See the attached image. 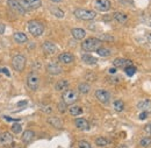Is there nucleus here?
Instances as JSON below:
<instances>
[{
    "label": "nucleus",
    "instance_id": "obj_1",
    "mask_svg": "<svg viewBox=\"0 0 151 148\" xmlns=\"http://www.w3.org/2000/svg\"><path fill=\"white\" fill-rule=\"evenodd\" d=\"M27 28L33 36H41L44 32V26L37 20H30L27 23Z\"/></svg>",
    "mask_w": 151,
    "mask_h": 148
},
{
    "label": "nucleus",
    "instance_id": "obj_2",
    "mask_svg": "<svg viewBox=\"0 0 151 148\" xmlns=\"http://www.w3.org/2000/svg\"><path fill=\"white\" fill-rule=\"evenodd\" d=\"M100 46H101V41H99L95 37H91V38H86L81 43V49L84 52L92 53V52H96V49L100 48Z\"/></svg>",
    "mask_w": 151,
    "mask_h": 148
},
{
    "label": "nucleus",
    "instance_id": "obj_3",
    "mask_svg": "<svg viewBox=\"0 0 151 148\" xmlns=\"http://www.w3.org/2000/svg\"><path fill=\"white\" fill-rule=\"evenodd\" d=\"M76 18L80 19V20H85V21H90V20H94L96 17V13L94 11H90V9H84V8H77L75 11Z\"/></svg>",
    "mask_w": 151,
    "mask_h": 148
},
{
    "label": "nucleus",
    "instance_id": "obj_4",
    "mask_svg": "<svg viewBox=\"0 0 151 148\" xmlns=\"http://www.w3.org/2000/svg\"><path fill=\"white\" fill-rule=\"evenodd\" d=\"M79 96L78 92H76L75 90H65L62 94V100L66 104V105H72L78 100Z\"/></svg>",
    "mask_w": 151,
    "mask_h": 148
},
{
    "label": "nucleus",
    "instance_id": "obj_5",
    "mask_svg": "<svg viewBox=\"0 0 151 148\" xmlns=\"http://www.w3.org/2000/svg\"><path fill=\"white\" fill-rule=\"evenodd\" d=\"M26 56L22 54H18L13 57L12 59V67L14 68V70L17 71H22L26 67Z\"/></svg>",
    "mask_w": 151,
    "mask_h": 148
},
{
    "label": "nucleus",
    "instance_id": "obj_6",
    "mask_svg": "<svg viewBox=\"0 0 151 148\" xmlns=\"http://www.w3.org/2000/svg\"><path fill=\"white\" fill-rule=\"evenodd\" d=\"M27 85L30 90H37L40 86V77L36 73H29V75L27 76Z\"/></svg>",
    "mask_w": 151,
    "mask_h": 148
},
{
    "label": "nucleus",
    "instance_id": "obj_7",
    "mask_svg": "<svg viewBox=\"0 0 151 148\" xmlns=\"http://www.w3.org/2000/svg\"><path fill=\"white\" fill-rule=\"evenodd\" d=\"M95 98L100 103H102V104H108L109 100H111V93L108 92L107 90L100 89V90H96L95 91Z\"/></svg>",
    "mask_w": 151,
    "mask_h": 148
},
{
    "label": "nucleus",
    "instance_id": "obj_8",
    "mask_svg": "<svg viewBox=\"0 0 151 148\" xmlns=\"http://www.w3.org/2000/svg\"><path fill=\"white\" fill-rule=\"evenodd\" d=\"M94 8L99 12H107L111 9V1L109 0H95Z\"/></svg>",
    "mask_w": 151,
    "mask_h": 148
},
{
    "label": "nucleus",
    "instance_id": "obj_9",
    "mask_svg": "<svg viewBox=\"0 0 151 148\" xmlns=\"http://www.w3.org/2000/svg\"><path fill=\"white\" fill-rule=\"evenodd\" d=\"M7 6L11 8V9H13L14 12H17V13H19V14H24L26 13V11L22 8V6L20 5L19 0H7Z\"/></svg>",
    "mask_w": 151,
    "mask_h": 148
},
{
    "label": "nucleus",
    "instance_id": "obj_10",
    "mask_svg": "<svg viewBox=\"0 0 151 148\" xmlns=\"http://www.w3.org/2000/svg\"><path fill=\"white\" fill-rule=\"evenodd\" d=\"M42 49L43 52L47 54V55H54L55 53L57 52V47L55 43L50 42V41H45L42 46Z\"/></svg>",
    "mask_w": 151,
    "mask_h": 148
},
{
    "label": "nucleus",
    "instance_id": "obj_11",
    "mask_svg": "<svg viewBox=\"0 0 151 148\" xmlns=\"http://www.w3.org/2000/svg\"><path fill=\"white\" fill-rule=\"evenodd\" d=\"M75 125L78 130L80 131H88L90 130V124L86 119L84 118H77L75 120Z\"/></svg>",
    "mask_w": 151,
    "mask_h": 148
},
{
    "label": "nucleus",
    "instance_id": "obj_12",
    "mask_svg": "<svg viewBox=\"0 0 151 148\" xmlns=\"http://www.w3.org/2000/svg\"><path fill=\"white\" fill-rule=\"evenodd\" d=\"M113 65L114 68H127V67H130L132 65V62L129 59H126V58H115L113 61Z\"/></svg>",
    "mask_w": 151,
    "mask_h": 148
},
{
    "label": "nucleus",
    "instance_id": "obj_13",
    "mask_svg": "<svg viewBox=\"0 0 151 148\" xmlns=\"http://www.w3.org/2000/svg\"><path fill=\"white\" fill-rule=\"evenodd\" d=\"M47 71L52 76H57V75L62 74V68L57 63H49L47 65Z\"/></svg>",
    "mask_w": 151,
    "mask_h": 148
},
{
    "label": "nucleus",
    "instance_id": "obj_14",
    "mask_svg": "<svg viewBox=\"0 0 151 148\" xmlns=\"http://www.w3.org/2000/svg\"><path fill=\"white\" fill-rule=\"evenodd\" d=\"M58 59H59V62H62L64 64H70L75 61V56L71 53H63L58 56Z\"/></svg>",
    "mask_w": 151,
    "mask_h": 148
},
{
    "label": "nucleus",
    "instance_id": "obj_15",
    "mask_svg": "<svg viewBox=\"0 0 151 148\" xmlns=\"http://www.w3.org/2000/svg\"><path fill=\"white\" fill-rule=\"evenodd\" d=\"M13 142V135L8 132L0 133V144L1 145H9Z\"/></svg>",
    "mask_w": 151,
    "mask_h": 148
},
{
    "label": "nucleus",
    "instance_id": "obj_16",
    "mask_svg": "<svg viewBox=\"0 0 151 148\" xmlns=\"http://www.w3.org/2000/svg\"><path fill=\"white\" fill-rule=\"evenodd\" d=\"M137 107H138L139 110H142V111L151 113V100H149V99L141 100V102L137 104Z\"/></svg>",
    "mask_w": 151,
    "mask_h": 148
},
{
    "label": "nucleus",
    "instance_id": "obj_17",
    "mask_svg": "<svg viewBox=\"0 0 151 148\" xmlns=\"http://www.w3.org/2000/svg\"><path fill=\"white\" fill-rule=\"evenodd\" d=\"M71 34H72V36L75 37L76 40H83L84 37L86 36V32L84 29H81V28H73L71 30Z\"/></svg>",
    "mask_w": 151,
    "mask_h": 148
},
{
    "label": "nucleus",
    "instance_id": "obj_18",
    "mask_svg": "<svg viewBox=\"0 0 151 148\" xmlns=\"http://www.w3.org/2000/svg\"><path fill=\"white\" fill-rule=\"evenodd\" d=\"M33 139H34V132L30 130L24 131L23 134H22V136H21V140H22V142H24V144H29Z\"/></svg>",
    "mask_w": 151,
    "mask_h": 148
},
{
    "label": "nucleus",
    "instance_id": "obj_19",
    "mask_svg": "<svg viewBox=\"0 0 151 148\" xmlns=\"http://www.w3.org/2000/svg\"><path fill=\"white\" fill-rule=\"evenodd\" d=\"M48 123H49L51 126H54L55 128H58V130H60V128L63 127L62 120H60L59 118H57V117H50V118H48Z\"/></svg>",
    "mask_w": 151,
    "mask_h": 148
},
{
    "label": "nucleus",
    "instance_id": "obj_20",
    "mask_svg": "<svg viewBox=\"0 0 151 148\" xmlns=\"http://www.w3.org/2000/svg\"><path fill=\"white\" fill-rule=\"evenodd\" d=\"M113 18H114V20H116V21L120 22V23H126V22L128 21V15L124 14V13H122V12H115Z\"/></svg>",
    "mask_w": 151,
    "mask_h": 148
},
{
    "label": "nucleus",
    "instance_id": "obj_21",
    "mask_svg": "<svg viewBox=\"0 0 151 148\" xmlns=\"http://www.w3.org/2000/svg\"><path fill=\"white\" fill-rule=\"evenodd\" d=\"M81 59H83V62H85L88 65H95L98 63V59L92 55H88V54H84L81 56Z\"/></svg>",
    "mask_w": 151,
    "mask_h": 148
},
{
    "label": "nucleus",
    "instance_id": "obj_22",
    "mask_svg": "<svg viewBox=\"0 0 151 148\" xmlns=\"http://www.w3.org/2000/svg\"><path fill=\"white\" fill-rule=\"evenodd\" d=\"M68 88H69V82L65 81V79L58 81L56 83V85H55V89H56L57 91H63V92L65 90H68Z\"/></svg>",
    "mask_w": 151,
    "mask_h": 148
},
{
    "label": "nucleus",
    "instance_id": "obj_23",
    "mask_svg": "<svg viewBox=\"0 0 151 148\" xmlns=\"http://www.w3.org/2000/svg\"><path fill=\"white\" fill-rule=\"evenodd\" d=\"M14 40L18 42V43H24L28 41V36L24 34V33H21V32H18V33H14Z\"/></svg>",
    "mask_w": 151,
    "mask_h": 148
},
{
    "label": "nucleus",
    "instance_id": "obj_24",
    "mask_svg": "<svg viewBox=\"0 0 151 148\" xmlns=\"http://www.w3.org/2000/svg\"><path fill=\"white\" fill-rule=\"evenodd\" d=\"M69 112H70L71 115L77 117V115H80L84 111H83V109H81L80 106H78V105H72V106L69 109Z\"/></svg>",
    "mask_w": 151,
    "mask_h": 148
},
{
    "label": "nucleus",
    "instance_id": "obj_25",
    "mask_svg": "<svg viewBox=\"0 0 151 148\" xmlns=\"http://www.w3.org/2000/svg\"><path fill=\"white\" fill-rule=\"evenodd\" d=\"M24 1L29 6L30 9H36V8H38L41 6V4H42L41 0H24Z\"/></svg>",
    "mask_w": 151,
    "mask_h": 148
},
{
    "label": "nucleus",
    "instance_id": "obj_26",
    "mask_svg": "<svg viewBox=\"0 0 151 148\" xmlns=\"http://www.w3.org/2000/svg\"><path fill=\"white\" fill-rule=\"evenodd\" d=\"M108 144H109L108 139H106V138H104V136H99V138L95 139V145L99 146V147H105V146H107Z\"/></svg>",
    "mask_w": 151,
    "mask_h": 148
},
{
    "label": "nucleus",
    "instance_id": "obj_27",
    "mask_svg": "<svg viewBox=\"0 0 151 148\" xmlns=\"http://www.w3.org/2000/svg\"><path fill=\"white\" fill-rule=\"evenodd\" d=\"M78 90H79V92L81 93H88L90 90H91V85L88 83H80L78 85Z\"/></svg>",
    "mask_w": 151,
    "mask_h": 148
},
{
    "label": "nucleus",
    "instance_id": "obj_28",
    "mask_svg": "<svg viewBox=\"0 0 151 148\" xmlns=\"http://www.w3.org/2000/svg\"><path fill=\"white\" fill-rule=\"evenodd\" d=\"M50 12L58 19H62L64 17V12L60 8H58V7H50Z\"/></svg>",
    "mask_w": 151,
    "mask_h": 148
},
{
    "label": "nucleus",
    "instance_id": "obj_29",
    "mask_svg": "<svg viewBox=\"0 0 151 148\" xmlns=\"http://www.w3.org/2000/svg\"><path fill=\"white\" fill-rule=\"evenodd\" d=\"M96 54L99 56H102V57H107V56L111 55V50L108 48H104V47H100L96 49Z\"/></svg>",
    "mask_w": 151,
    "mask_h": 148
},
{
    "label": "nucleus",
    "instance_id": "obj_30",
    "mask_svg": "<svg viewBox=\"0 0 151 148\" xmlns=\"http://www.w3.org/2000/svg\"><path fill=\"white\" fill-rule=\"evenodd\" d=\"M113 106H114V110L116 112H122L123 109H124V103L122 100H115Z\"/></svg>",
    "mask_w": 151,
    "mask_h": 148
},
{
    "label": "nucleus",
    "instance_id": "obj_31",
    "mask_svg": "<svg viewBox=\"0 0 151 148\" xmlns=\"http://www.w3.org/2000/svg\"><path fill=\"white\" fill-rule=\"evenodd\" d=\"M139 145H141V147H149L151 145V138H149V136L148 138H142L141 141H139Z\"/></svg>",
    "mask_w": 151,
    "mask_h": 148
},
{
    "label": "nucleus",
    "instance_id": "obj_32",
    "mask_svg": "<svg viewBox=\"0 0 151 148\" xmlns=\"http://www.w3.org/2000/svg\"><path fill=\"white\" fill-rule=\"evenodd\" d=\"M99 41H114V37L112 35H108V34H102V35H99L96 37Z\"/></svg>",
    "mask_w": 151,
    "mask_h": 148
},
{
    "label": "nucleus",
    "instance_id": "obj_33",
    "mask_svg": "<svg viewBox=\"0 0 151 148\" xmlns=\"http://www.w3.org/2000/svg\"><path fill=\"white\" fill-rule=\"evenodd\" d=\"M11 130H12V132H13L14 134H19L20 132H21V130H22V127H21V125H20V124H18V123H14Z\"/></svg>",
    "mask_w": 151,
    "mask_h": 148
},
{
    "label": "nucleus",
    "instance_id": "obj_34",
    "mask_svg": "<svg viewBox=\"0 0 151 148\" xmlns=\"http://www.w3.org/2000/svg\"><path fill=\"white\" fill-rule=\"evenodd\" d=\"M124 71H126V74L128 75V76H134V74L136 73V68L135 67H132V65H130V67H127L126 69H124Z\"/></svg>",
    "mask_w": 151,
    "mask_h": 148
},
{
    "label": "nucleus",
    "instance_id": "obj_35",
    "mask_svg": "<svg viewBox=\"0 0 151 148\" xmlns=\"http://www.w3.org/2000/svg\"><path fill=\"white\" fill-rule=\"evenodd\" d=\"M78 148H92V146H91L87 141H79Z\"/></svg>",
    "mask_w": 151,
    "mask_h": 148
},
{
    "label": "nucleus",
    "instance_id": "obj_36",
    "mask_svg": "<svg viewBox=\"0 0 151 148\" xmlns=\"http://www.w3.org/2000/svg\"><path fill=\"white\" fill-rule=\"evenodd\" d=\"M58 110H59V112H62V113H64V112L66 111V104L63 100L60 103H58Z\"/></svg>",
    "mask_w": 151,
    "mask_h": 148
},
{
    "label": "nucleus",
    "instance_id": "obj_37",
    "mask_svg": "<svg viewBox=\"0 0 151 148\" xmlns=\"http://www.w3.org/2000/svg\"><path fill=\"white\" fill-rule=\"evenodd\" d=\"M42 111H43V113L50 114V113L52 112V107H51V106H44V107H42Z\"/></svg>",
    "mask_w": 151,
    "mask_h": 148
},
{
    "label": "nucleus",
    "instance_id": "obj_38",
    "mask_svg": "<svg viewBox=\"0 0 151 148\" xmlns=\"http://www.w3.org/2000/svg\"><path fill=\"white\" fill-rule=\"evenodd\" d=\"M148 115H149V113H148V112L142 111L141 113H139V119H141V120H144V119H147V118H148Z\"/></svg>",
    "mask_w": 151,
    "mask_h": 148
},
{
    "label": "nucleus",
    "instance_id": "obj_39",
    "mask_svg": "<svg viewBox=\"0 0 151 148\" xmlns=\"http://www.w3.org/2000/svg\"><path fill=\"white\" fill-rule=\"evenodd\" d=\"M0 73H4V74L7 76V77H9V76H11L9 71H8V69H6V68H2V69H0Z\"/></svg>",
    "mask_w": 151,
    "mask_h": 148
},
{
    "label": "nucleus",
    "instance_id": "obj_40",
    "mask_svg": "<svg viewBox=\"0 0 151 148\" xmlns=\"http://www.w3.org/2000/svg\"><path fill=\"white\" fill-rule=\"evenodd\" d=\"M144 131H145L147 133H149V134H151V124H149V125H147V126L144 127Z\"/></svg>",
    "mask_w": 151,
    "mask_h": 148
},
{
    "label": "nucleus",
    "instance_id": "obj_41",
    "mask_svg": "<svg viewBox=\"0 0 151 148\" xmlns=\"http://www.w3.org/2000/svg\"><path fill=\"white\" fill-rule=\"evenodd\" d=\"M5 29H6L5 25L4 23H0V34H4L5 33Z\"/></svg>",
    "mask_w": 151,
    "mask_h": 148
},
{
    "label": "nucleus",
    "instance_id": "obj_42",
    "mask_svg": "<svg viewBox=\"0 0 151 148\" xmlns=\"http://www.w3.org/2000/svg\"><path fill=\"white\" fill-rule=\"evenodd\" d=\"M4 119L7 120V121H18L17 119H12V118H9V117H7V115H4Z\"/></svg>",
    "mask_w": 151,
    "mask_h": 148
},
{
    "label": "nucleus",
    "instance_id": "obj_43",
    "mask_svg": "<svg viewBox=\"0 0 151 148\" xmlns=\"http://www.w3.org/2000/svg\"><path fill=\"white\" fill-rule=\"evenodd\" d=\"M116 73V68H112V69H109V74H115Z\"/></svg>",
    "mask_w": 151,
    "mask_h": 148
},
{
    "label": "nucleus",
    "instance_id": "obj_44",
    "mask_svg": "<svg viewBox=\"0 0 151 148\" xmlns=\"http://www.w3.org/2000/svg\"><path fill=\"white\" fill-rule=\"evenodd\" d=\"M22 105H27V102L24 100V102H21V103H19V104H18V106H22Z\"/></svg>",
    "mask_w": 151,
    "mask_h": 148
},
{
    "label": "nucleus",
    "instance_id": "obj_45",
    "mask_svg": "<svg viewBox=\"0 0 151 148\" xmlns=\"http://www.w3.org/2000/svg\"><path fill=\"white\" fill-rule=\"evenodd\" d=\"M147 38H148V41L151 42V33H148V35H147Z\"/></svg>",
    "mask_w": 151,
    "mask_h": 148
},
{
    "label": "nucleus",
    "instance_id": "obj_46",
    "mask_svg": "<svg viewBox=\"0 0 151 148\" xmlns=\"http://www.w3.org/2000/svg\"><path fill=\"white\" fill-rule=\"evenodd\" d=\"M51 2H55V4H57V2H62L63 0H50Z\"/></svg>",
    "mask_w": 151,
    "mask_h": 148
},
{
    "label": "nucleus",
    "instance_id": "obj_47",
    "mask_svg": "<svg viewBox=\"0 0 151 148\" xmlns=\"http://www.w3.org/2000/svg\"><path fill=\"white\" fill-rule=\"evenodd\" d=\"M150 26H151V23H150Z\"/></svg>",
    "mask_w": 151,
    "mask_h": 148
}]
</instances>
